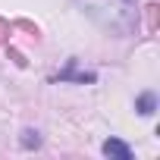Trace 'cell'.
Instances as JSON below:
<instances>
[{"label":"cell","instance_id":"cell-4","mask_svg":"<svg viewBox=\"0 0 160 160\" xmlns=\"http://www.w3.org/2000/svg\"><path fill=\"white\" fill-rule=\"evenodd\" d=\"M19 144H22L25 151L41 148V132H38V129H25V132H22V138H19Z\"/></svg>","mask_w":160,"mask_h":160},{"label":"cell","instance_id":"cell-2","mask_svg":"<svg viewBox=\"0 0 160 160\" xmlns=\"http://www.w3.org/2000/svg\"><path fill=\"white\" fill-rule=\"evenodd\" d=\"M101 154L110 157V160H132V148L122 141V138H107L101 144Z\"/></svg>","mask_w":160,"mask_h":160},{"label":"cell","instance_id":"cell-3","mask_svg":"<svg viewBox=\"0 0 160 160\" xmlns=\"http://www.w3.org/2000/svg\"><path fill=\"white\" fill-rule=\"evenodd\" d=\"M135 110H138L141 116H154V110H157V94H154V91L138 94V98H135Z\"/></svg>","mask_w":160,"mask_h":160},{"label":"cell","instance_id":"cell-1","mask_svg":"<svg viewBox=\"0 0 160 160\" xmlns=\"http://www.w3.org/2000/svg\"><path fill=\"white\" fill-rule=\"evenodd\" d=\"M60 82H78V85H91V82H98V75L94 72H88V69H78V63L75 60H69L66 63V69H60Z\"/></svg>","mask_w":160,"mask_h":160}]
</instances>
